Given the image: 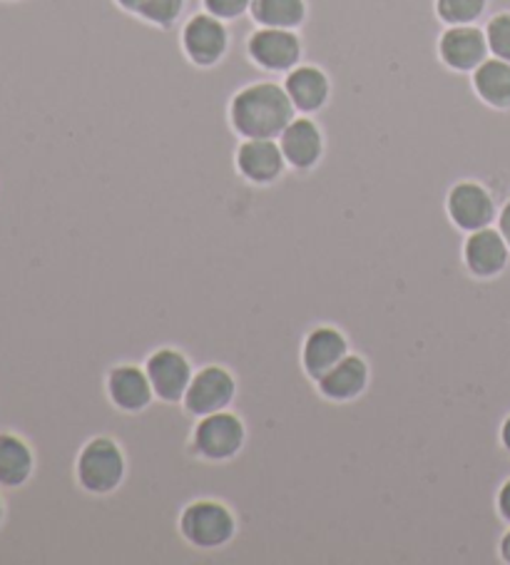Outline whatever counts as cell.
I'll list each match as a JSON object with an SVG mask.
<instances>
[{"label":"cell","instance_id":"obj_1","mask_svg":"<svg viewBox=\"0 0 510 565\" xmlns=\"http://www.w3.org/2000/svg\"><path fill=\"white\" fill-rule=\"evenodd\" d=\"M297 107L277 77L240 87L230 100V125L237 138L277 140L284 128L297 118Z\"/></svg>","mask_w":510,"mask_h":565},{"label":"cell","instance_id":"obj_2","mask_svg":"<svg viewBox=\"0 0 510 565\" xmlns=\"http://www.w3.org/2000/svg\"><path fill=\"white\" fill-rule=\"evenodd\" d=\"M125 454L110 436H95L77 454L75 473L81 489L93 495H107L120 489L125 481Z\"/></svg>","mask_w":510,"mask_h":565},{"label":"cell","instance_id":"obj_3","mask_svg":"<svg viewBox=\"0 0 510 565\" xmlns=\"http://www.w3.org/2000/svg\"><path fill=\"white\" fill-rule=\"evenodd\" d=\"M180 45H182V53H184V57H188V63L184 65H194V67H212V65H217V63H222V57L227 55V51H230V28H227V23L224 21H220V18H214L212 13H208V11H200V13H194L192 18H188V21L182 23V31H180ZM184 65H180V67H184ZM178 67V71H180ZM174 71V73H178ZM172 73V75H174ZM170 75V77H172ZM170 77H167V81H170ZM152 100V97H150ZM147 100V103H150ZM145 103V105H147ZM142 105V107H145ZM140 107V110H142ZM137 110V113H140ZM135 113V115H137ZM132 115V118H135ZM130 118V120H132ZM127 120V122H130ZM125 122V125H127ZM123 125V128H125ZM120 128V130H123ZM117 130V132H120ZM115 132V135H117ZM113 135V138H115ZM110 138V140H113ZM103 152V150H100ZM97 152V154H100ZM95 154V158H97ZM93 158V160H95Z\"/></svg>","mask_w":510,"mask_h":565},{"label":"cell","instance_id":"obj_4","mask_svg":"<svg viewBox=\"0 0 510 565\" xmlns=\"http://www.w3.org/2000/svg\"><path fill=\"white\" fill-rule=\"evenodd\" d=\"M180 533L194 548L217 551L237 535V519L224 503L200 499L180 513Z\"/></svg>","mask_w":510,"mask_h":565},{"label":"cell","instance_id":"obj_5","mask_svg":"<svg viewBox=\"0 0 510 565\" xmlns=\"http://www.w3.org/2000/svg\"><path fill=\"white\" fill-rule=\"evenodd\" d=\"M244 441H247V428L240 414L224 412L202 416L192 431V451L204 461L220 463L237 456Z\"/></svg>","mask_w":510,"mask_h":565},{"label":"cell","instance_id":"obj_6","mask_svg":"<svg viewBox=\"0 0 510 565\" xmlns=\"http://www.w3.org/2000/svg\"><path fill=\"white\" fill-rule=\"evenodd\" d=\"M498 212L496 194L478 180H458L446 194L448 220L466 235L490 227L498 220Z\"/></svg>","mask_w":510,"mask_h":565},{"label":"cell","instance_id":"obj_7","mask_svg":"<svg viewBox=\"0 0 510 565\" xmlns=\"http://www.w3.org/2000/svg\"><path fill=\"white\" fill-rule=\"evenodd\" d=\"M247 55L264 73L287 75L301 63L304 45L297 31H287V28H254L247 41Z\"/></svg>","mask_w":510,"mask_h":565},{"label":"cell","instance_id":"obj_8","mask_svg":"<svg viewBox=\"0 0 510 565\" xmlns=\"http://www.w3.org/2000/svg\"><path fill=\"white\" fill-rule=\"evenodd\" d=\"M237 376H234L227 366H202L200 372L192 376L188 394L182 398L184 412L192 414L194 418L224 412V408L237 398Z\"/></svg>","mask_w":510,"mask_h":565},{"label":"cell","instance_id":"obj_9","mask_svg":"<svg viewBox=\"0 0 510 565\" xmlns=\"http://www.w3.org/2000/svg\"><path fill=\"white\" fill-rule=\"evenodd\" d=\"M287 168L279 142L272 138L242 140L234 150V172L252 188H269L279 182Z\"/></svg>","mask_w":510,"mask_h":565},{"label":"cell","instance_id":"obj_10","mask_svg":"<svg viewBox=\"0 0 510 565\" xmlns=\"http://www.w3.org/2000/svg\"><path fill=\"white\" fill-rule=\"evenodd\" d=\"M145 372L150 376L155 396L164 404H180L194 376L188 354L172 347H162L147 356Z\"/></svg>","mask_w":510,"mask_h":565},{"label":"cell","instance_id":"obj_11","mask_svg":"<svg viewBox=\"0 0 510 565\" xmlns=\"http://www.w3.org/2000/svg\"><path fill=\"white\" fill-rule=\"evenodd\" d=\"M438 57L448 71L470 75L490 57L488 38L480 25H448L438 38Z\"/></svg>","mask_w":510,"mask_h":565},{"label":"cell","instance_id":"obj_12","mask_svg":"<svg viewBox=\"0 0 510 565\" xmlns=\"http://www.w3.org/2000/svg\"><path fill=\"white\" fill-rule=\"evenodd\" d=\"M279 148L291 172H309L323 158V132L311 115L294 118L279 135Z\"/></svg>","mask_w":510,"mask_h":565},{"label":"cell","instance_id":"obj_13","mask_svg":"<svg viewBox=\"0 0 510 565\" xmlns=\"http://www.w3.org/2000/svg\"><path fill=\"white\" fill-rule=\"evenodd\" d=\"M510 262V247L496 227L470 232L464 242V265L476 279H493L503 275Z\"/></svg>","mask_w":510,"mask_h":565},{"label":"cell","instance_id":"obj_14","mask_svg":"<svg viewBox=\"0 0 510 565\" xmlns=\"http://www.w3.org/2000/svg\"><path fill=\"white\" fill-rule=\"evenodd\" d=\"M349 354V339L341 329L319 324L309 329L301 344V369L311 382H317L331 366H337Z\"/></svg>","mask_w":510,"mask_h":565},{"label":"cell","instance_id":"obj_15","mask_svg":"<svg viewBox=\"0 0 510 565\" xmlns=\"http://www.w3.org/2000/svg\"><path fill=\"white\" fill-rule=\"evenodd\" d=\"M107 396L123 414H142L152 404L155 388L145 369L137 364H117L107 372Z\"/></svg>","mask_w":510,"mask_h":565},{"label":"cell","instance_id":"obj_16","mask_svg":"<svg viewBox=\"0 0 510 565\" xmlns=\"http://www.w3.org/2000/svg\"><path fill=\"white\" fill-rule=\"evenodd\" d=\"M281 85L301 115H317L331 97L329 75L311 63H299L294 71L284 75Z\"/></svg>","mask_w":510,"mask_h":565},{"label":"cell","instance_id":"obj_17","mask_svg":"<svg viewBox=\"0 0 510 565\" xmlns=\"http://www.w3.org/2000/svg\"><path fill=\"white\" fill-rule=\"evenodd\" d=\"M371 379V369L361 354H347L337 366H331L327 374L317 379L319 394L329 402L344 404L354 402L366 392Z\"/></svg>","mask_w":510,"mask_h":565},{"label":"cell","instance_id":"obj_18","mask_svg":"<svg viewBox=\"0 0 510 565\" xmlns=\"http://www.w3.org/2000/svg\"><path fill=\"white\" fill-rule=\"evenodd\" d=\"M470 81H474L476 95L484 100L488 107L500 113H510V63L500 61V57H486L474 73H470Z\"/></svg>","mask_w":510,"mask_h":565},{"label":"cell","instance_id":"obj_19","mask_svg":"<svg viewBox=\"0 0 510 565\" xmlns=\"http://www.w3.org/2000/svg\"><path fill=\"white\" fill-rule=\"evenodd\" d=\"M33 451L21 436L0 434V486L18 489L33 473Z\"/></svg>","mask_w":510,"mask_h":565},{"label":"cell","instance_id":"obj_20","mask_svg":"<svg viewBox=\"0 0 510 565\" xmlns=\"http://www.w3.org/2000/svg\"><path fill=\"white\" fill-rule=\"evenodd\" d=\"M488 0H436L438 21L448 25H478L484 21Z\"/></svg>","mask_w":510,"mask_h":565},{"label":"cell","instance_id":"obj_21","mask_svg":"<svg viewBox=\"0 0 510 565\" xmlns=\"http://www.w3.org/2000/svg\"><path fill=\"white\" fill-rule=\"evenodd\" d=\"M184 3L188 0H142L137 18L155 28H162V31H174L184 13Z\"/></svg>","mask_w":510,"mask_h":565},{"label":"cell","instance_id":"obj_22","mask_svg":"<svg viewBox=\"0 0 510 565\" xmlns=\"http://www.w3.org/2000/svg\"><path fill=\"white\" fill-rule=\"evenodd\" d=\"M484 31L488 38L490 55L500 57V61L510 63V11L496 13L484 23Z\"/></svg>","mask_w":510,"mask_h":565},{"label":"cell","instance_id":"obj_23","mask_svg":"<svg viewBox=\"0 0 510 565\" xmlns=\"http://www.w3.org/2000/svg\"><path fill=\"white\" fill-rule=\"evenodd\" d=\"M252 0H202V11L212 13L224 23H234L240 18L249 15Z\"/></svg>","mask_w":510,"mask_h":565},{"label":"cell","instance_id":"obj_24","mask_svg":"<svg viewBox=\"0 0 510 565\" xmlns=\"http://www.w3.org/2000/svg\"><path fill=\"white\" fill-rule=\"evenodd\" d=\"M496 505H498V513L500 519L510 523V479H506V483L500 486L498 491V499H496Z\"/></svg>","mask_w":510,"mask_h":565},{"label":"cell","instance_id":"obj_25","mask_svg":"<svg viewBox=\"0 0 510 565\" xmlns=\"http://www.w3.org/2000/svg\"><path fill=\"white\" fill-rule=\"evenodd\" d=\"M498 230H500V235L506 237L508 247H510V194L506 198L503 207H500V212H498Z\"/></svg>","mask_w":510,"mask_h":565},{"label":"cell","instance_id":"obj_26","mask_svg":"<svg viewBox=\"0 0 510 565\" xmlns=\"http://www.w3.org/2000/svg\"><path fill=\"white\" fill-rule=\"evenodd\" d=\"M113 3L117 6V8H120V11H125V13H130V15H137V11H140V6H142V0H113ZM103 21H105V18H103ZM100 21V23H103ZM100 23H97V25H100ZM95 25V28H97ZM77 47V45H75Z\"/></svg>","mask_w":510,"mask_h":565},{"label":"cell","instance_id":"obj_27","mask_svg":"<svg viewBox=\"0 0 510 565\" xmlns=\"http://www.w3.org/2000/svg\"><path fill=\"white\" fill-rule=\"evenodd\" d=\"M498 553H500V558H503V561L510 565V531H506L503 539H500Z\"/></svg>","mask_w":510,"mask_h":565},{"label":"cell","instance_id":"obj_28","mask_svg":"<svg viewBox=\"0 0 510 565\" xmlns=\"http://www.w3.org/2000/svg\"><path fill=\"white\" fill-rule=\"evenodd\" d=\"M500 444H503V448L510 454V414L506 416L503 426H500Z\"/></svg>","mask_w":510,"mask_h":565},{"label":"cell","instance_id":"obj_29","mask_svg":"<svg viewBox=\"0 0 510 565\" xmlns=\"http://www.w3.org/2000/svg\"><path fill=\"white\" fill-rule=\"evenodd\" d=\"M0 523H3V501H0Z\"/></svg>","mask_w":510,"mask_h":565},{"label":"cell","instance_id":"obj_30","mask_svg":"<svg viewBox=\"0 0 510 565\" xmlns=\"http://www.w3.org/2000/svg\"><path fill=\"white\" fill-rule=\"evenodd\" d=\"M6 3H21V0H6Z\"/></svg>","mask_w":510,"mask_h":565}]
</instances>
